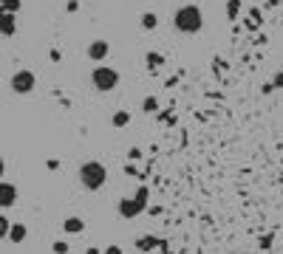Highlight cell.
Wrapping results in <instances>:
<instances>
[{"instance_id": "6", "label": "cell", "mask_w": 283, "mask_h": 254, "mask_svg": "<svg viewBox=\"0 0 283 254\" xmlns=\"http://www.w3.org/2000/svg\"><path fill=\"white\" fill-rule=\"evenodd\" d=\"M108 54H111V43H108V40H94V43H88V59L102 62V59H108Z\"/></svg>"}, {"instance_id": "4", "label": "cell", "mask_w": 283, "mask_h": 254, "mask_svg": "<svg viewBox=\"0 0 283 254\" xmlns=\"http://www.w3.org/2000/svg\"><path fill=\"white\" fill-rule=\"evenodd\" d=\"M147 195H150L147 186H139V192H136L133 198H122V201L116 203V212H119L122 218H127V220L136 218V215H142V212L147 209Z\"/></svg>"}, {"instance_id": "16", "label": "cell", "mask_w": 283, "mask_h": 254, "mask_svg": "<svg viewBox=\"0 0 283 254\" xmlns=\"http://www.w3.org/2000/svg\"><path fill=\"white\" fill-rule=\"evenodd\" d=\"M147 62H150V65H153V68H156V65H164V57H161V54H156V51H147Z\"/></svg>"}, {"instance_id": "24", "label": "cell", "mask_w": 283, "mask_h": 254, "mask_svg": "<svg viewBox=\"0 0 283 254\" xmlns=\"http://www.w3.org/2000/svg\"><path fill=\"white\" fill-rule=\"evenodd\" d=\"M3 170H6V164L0 161V178H3Z\"/></svg>"}, {"instance_id": "19", "label": "cell", "mask_w": 283, "mask_h": 254, "mask_svg": "<svg viewBox=\"0 0 283 254\" xmlns=\"http://www.w3.org/2000/svg\"><path fill=\"white\" fill-rule=\"evenodd\" d=\"M150 243H156V240H150V237H142V240H139V249H153Z\"/></svg>"}, {"instance_id": "11", "label": "cell", "mask_w": 283, "mask_h": 254, "mask_svg": "<svg viewBox=\"0 0 283 254\" xmlns=\"http://www.w3.org/2000/svg\"><path fill=\"white\" fill-rule=\"evenodd\" d=\"M139 25H142L145 31H153V28H158V14H153V12H145L142 17H139Z\"/></svg>"}, {"instance_id": "14", "label": "cell", "mask_w": 283, "mask_h": 254, "mask_svg": "<svg viewBox=\"0 0 283 254\" xmlns=\"http://www.w3.org/2000/svg\"><path fill=\"white\" fill-rule=\"evenodd\" d=\"M142 110H145V113H156V110H158V99H156V96H147L145 102H142Z\"/></svg>"}, {"instance_id": "3", "label": "cell", "mask_w": 283, "mask_h": 254, "mask_svg": "<svg viewBox=\"0 0 283 254\" xmlns=\"http://www.w3.org/2000/svg\"><path fill=\"white\" fill-rule=\"evenodd\" d=\"M91 85L96 93H111L119 88V71L111 68V65H96L91 71Z\"/></svg>"}, {"instance_id": "2", "label": "cell", "mask_w": 283, "mask_h": 254, "mask_svg": "<svg viewBox=\"0 0 283 254\" xmlns=\"http://www.w3.org/2000/svg\"><path fill=\"white\" fill-rule=\"evenodd\" d=\"M77 178L79 184H82V189H88V192H99L102 186H105V181H108V170H105V164L102 161H82L77 170Z\"/></svg>"}, {"instance_id": "21", "label": "cell", "mask_w": 283, "mask_h": 254, "mask_svg": "<svg viewBox=\"0 0 283 254\" xmlns=\"http://www.w3.org/2000/svg\"><path fill=\"white\" fill-rule=\"evenodd\" d=\"M139 155H142V150H139V147H133V150L127 152V158H133V161H136V158H139Z\"/></svg>"}, {"instance_id": "22", "label": "cell", "mask_w": 283, "mask_h": 254, "mask_svg": "<svg viewBox=\"0 0 283 254\" xmlns=\"http://www.w3.org/2000/svg\"><path fill=\"white\" fill-rule=\"evenodd\" d=\"M65 9H68V12H77V9H79V3H77V0H68V6H65Z\"/></svg>"}, {"instance_id": "18", "label": "cell", "mask_w": 283, "mask_h": 254, "mask_svg": "<svg viewBox=\"0 0 283 254\" xmlns=\"http://www.w3.org/2000/svg\"><path fill=\"white\" fill-rule=\"evenodd\" d=\"M68 252H71V246H68L65 240H57L54 243V254H68Z\"/></svg>"}, {"instance_id": "8", "label": "cell", "mask_w": 283, "mask_h": 254, "mask_svg": "<svg viewBox=\"0 0 283 254\" xmlns=\"http://www.w3.org/2000/svg\"><path fill=\"white\" fill-rule=\"evenodd\" d=\"M14 31H17V23H14V14L0 12V34H3V37H11Z\"/></svg>"}, {"instance_id": "9", "label": "cell", "mask_w": 283, "mask_h": 254, "mask_svg": "<svg viewBox=\"0 0 283 254\" xmlns=\"http://www.w3.org/2000/svg\"><path fill=\"white\" fill-rule=\"evenodd\" d=\"M11 243H23L29 237V229H26V223H11L9 226V234H6Z\"/></svg>"}, {"instance_id": "23", "label": "cell", "mask_w": 283, "mask_h": 254, "mask_svg": "<svg viewBox=\"0 0 283 254\" xmlns=\"http://www.w3.org/2000/svg\"><path fill=\"white\" fill-rule=\"evenodd\" d=\"M85 254H102V252L96 249V246H88V249H85Z\"/></svg>"}, {"instance_id": "20", "label": "cell", "mask_w": 283, "mask_h": 254, "mask_svg": "<svg viewBox=\"0 0 283 254\" xmlns=\"http://www.w3.org/2000/svg\"><path fill=\"white\" fill-rule=\"evenodd\" d=\"M102 254H122V249H119V246H108Z\"/></svg>"}, {"instance_id": "10", "label": "cell", "mask_w": 283, "mask_h": 254, "mask_svg": "<svg viewBox=\"0 0 283 254\" xmlns=\"http://www.w3.org/2000/svg\"><path fill=\"white\" fill-rule=\"evenodd\" d=\"M63 229H65L68 234H79V231L85 229V220H82V218H77V215H71V218H65V220H63Z\"/></svg>"}, {"instance_id": "7", "label": "cell", "mask_w": 283, "mask_h": 254, "mask_svg": "<svg viewBox=\"0 0 283 254\" xmlns=\"http://www.w3.org/2000/svg\"><path fill=\"white\" fill-rule=\"evenodd\" d=\"M17 203V186L9 181H0V209H9Z\"/></svg>"}, {"instance_id": "15", "label": "cell", "mask_w": 283, "mask_h": 254, "mask_svg": "<svg viewBox=\"0 0 283 254\" xmlns=\"http://www.w3.org/2000/svg\"><path fill=\"white\" fill-rule=\"evenodd\" d=\"M20 9V0H3V9L0 12H6V14H14Z\"/></svg>"}, {"instance_id": "17", "label": "cell", "mask_w": 283, "mask_h": 254, "mask_svg": "<svg viewBox=\"0 0 283 254\" xmlns=\"http://www.w3.org/2000/svg\"><path fill=\"white\" fill-rule=\"evenodd\" d=\"M9 226H11V220L6 218V215H3V212H0V240H3V237H6V234H9Z\"/></svg>"}, {"instance_id": "5", "label": "cell", "mask_w": 283, "mask_h": 254, "mask_svg": "<svg viewBox=\"0 0 283 254\" xmlns=\"http://www.w3.org/2000/svg\"><path fill=\"white\" fill-rule=\"evenodd\" d=\"M9 88H11V93H17V96L31 93L34 88H37V76H34V71H29V68L14 71V74H11V79H9Z\"/></svg>"}, {"instance_id": "12", "label": "cell", "mask_w": 283, "mask_h": 254, "mask_svg": "<svg viewBox=\"0 0 283 254\" xmlns=\"http://www.w3.org/2000/svg\"><path fill=\"white\" fill-rule=\"evenodd\" d=\"M111 125L113 127H127L130 125V113H127V110H116V113L111 116Z\"/></svg>"}, {"instance_id": "13", "label": "cell", "mask_w": 283, "mask_h": 254, "mask_svg": "<svg viewBox=\"0 0 283 254\" xmlns=\"http://www.w3.org/2000/svg\"><path fill=\"white\" fill-rule=\"evenodd\" d=\"M241 14V0H226V20H238Z\"/></svg>"}, {"instance_id": "1", "label": "cell", "mask_w": 283, "mask_h": 254, "mask_svg": "<svg viewBox=\"0 0 283 254\" xmlns=\"http://www.w3.org/2000/svg\"><path fill=\"white\" fill-rule=\"evenodd\" d=\"M173 28L179 31V34L190 37V34H198L204 28V14L201 9L195 6V3H184L181 9L173 12Z\"/></svg>"}]
</instances>
